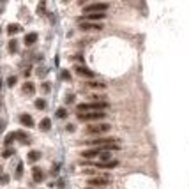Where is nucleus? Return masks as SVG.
Returning <instances> with one entry per match:
<instances>
[{"mask_svg":"<svg viewBox=\"0 0 189 189\" xmlns=\"http://www.w3.org/2000/svg\"><path fill=\"white\" fill-rule=\"evenodd\" d=\"M110 143H115V140L113 138H97V140H90V141H87V145H90V147H103V145H110Z\"/></svg>","mask_w":189,"mask_h":189,"instance_id":"nucleus-6","label":"nucleus"},{"mask_svg":"<svg viewBox=\"0 0 189 189\" xmlns=\"http://www.w3.org/2000/svg\"><path fill=\"white\" fill-rule=\"evenodd\" d=\"M14 140H18V136H16V133H9V134L5 136V140H4V143H5V145L9 147V145L12 143V141H14Z\"/></svg>","mask_w":189,"mask_h":189,"instance_id":"nucleus-17","label":"nucleus"},{"mask_svg":"<svg viewBox=\"0 0 189 189\" xmlns=\"http://www.w3.org/2000/svg\"><path fill=\"white\" fill-rule=\"evenodd\" d=\"M34 104H35V108H37V110H44V108H46V101H44V99H35V103H34Z\"/></svg>","mask_w":189,"mask_h":189,"instance_id":"nucleus-19","label":"nucleus"},{"mask_svg":"<svg viewBox=\"0 0 189 189\" xmlns=\"http://www.w3.org/2000/svg\"><path fill=\"white\" fill-rule=\"evenodd\" d=\"M44 11V2H41L39 5H37V12H42Z\"/></svg>","mask_w":189,"mask_h":189,"instance_id":"nucleus-28","label":"nucleus"},{"mask_svg":"<svg viewBox=\"0 0 189 189\" xmlns=\"http://www.w3.org/2000/svg\"><path fill=\"white\" fill-rule=\"evenodd\" d=\"M108 108L106 101H94V103H81L78 104V111L83 113V111H103Z\"/></svg>","mask_w":189,"mask_h":189,"instance_id":"nucleus-2","label":"nucleus"},{"mask_svg":"<svg viewBox=\"0 0 189 189\" xmlns=\"http://www.w3.org/2000/svg\"><path fill=\"white\" fill-rule=\"evenodd\" d=\"M11 156H14V148L7 147V148H5V150H4V158H5V159H9Z\"/></svg>","mask_w":189,"mask_h":189,"instance_id":"nucleus-21","label":"nucleus"},{"mask_svg":"<svg viewBox=\"0 0 189 189\" xmlns=\"http://www.w3.org/2000/svg\"><path fill=\"white\" fill-rule=\"evenodd\" d=\"M106 18V14L104 12H97V14H85V16H81L80 18V23L81 21H90V23H97V21H101V20H104Z\"/></svg>","mask_w":189,"mask_h":189,"instance_id":"nucleus-7","label":"nucleus"},{"mask_svg":"<svg viewBox=\"0 0 189 189\" xmlns=\"http://www.w3.org/2000/svg\"><path fill=\"white\" fill-rule=\"evenodd\" d=\"M21 28H20V25H16V23H12V25H9V28H7V32H9L11 35L12 34H16V32H20Z\"/></svg>","mask_w":189,"mask_h":189,"instance_id":"nucleus-20","label":"nucleus"},{"mask_svg":"<svg viewBox=\"0 0 189 189\" xmlns=\"http://www.w3.org/2000/svg\"><path fill=\"white\" fill-rule=\"evenodd\" d=\"M39 127H41L42 131H50V129H51V120H50L48 117H44L41 120V124H39Z\"/></svg>","mask_w":189,"mask_h":189,"instance_id":"nucleus-15","label":"nucleus"},{"mask_svg":"<svg viewBox=\"0 0 189 189\" xmlns=\"http://www.w3.org/2000/svg\"><path fill=\"white\" fill-rule=\"evenodd\" d=\"M118 148H120V147H118L117 143H110V145H103V147L88 148V150H85L81 156H83L85 159H90V158H94V156H99V158H101L104 152H111V150H118Z\"/></svg>","mask_w":189,"mask_h":189,"instance_id":"nucleus-1","label":"nucleus"},{"mask_svg":"<svg viewBox=\"0 0 189 189\" xmlns=\"http://www.w3.org/2000/svg\"><path fill=\"white\" fill-rule=\"evenodd\" d=\"M42 90L48 94V92H50V83H42Z\"/></svg>","mask_w":189,"mask_h":189,"instance_id":"nucleus-26","label":"nucleus"},{"mask_svg":"<svg viewBox=\"0 0 189 189\" xmlns=\"http://www.w3.org/2000/svg\"><path fill=\"white\" fill-rule=\"evenodd\" d=\"M106 113L103 111H92V113H78V118L80 120H83V122H90V120H101V118H104Z\"/></svg>","mask_w":189,"mask_h":189,"instance_id":"nucleus-4","label":"nucleus"},{"mask_svg":"<svg viewBox=\"0 0 189 189\" xmlns=\"http://www.w3.org/2000/svg\"><path fill=\"white\" fill-rule=\"evenodd\" d=\"M76 73L80 74V76H87V78H94V73L88 69V67H85V65H76Z\"/></svg>","mask_w":189,"mask_h":189,"instance_id":"nucleus-10","label":"nucleus"},{"mask_svg":"<svg viewBox=\"0 0 189 189\" xmlns=\"http://www.w3.org/2000/svg\"><path fill=\"white\" fill-rule=\"evenodd\" d=\"M65 129H67V131H69V133H73V131H74V126H73V124H69V126L65 127Z\"/></svg>","mask_w":189,"mask_h":189,"instance_id":"nucleus-30","label":"nucleus"},{"mask_svg":"<svg viewBox=\"0 0 189 189\" xmlns=\"http://www.w3.org/2000/svg\"><path fill=\"white\" fill-rule=\"evenodd\" d=\"M108 131H110L108 124H95V126L87 127V134H103V133H108Z\"/></svg>","mask_w":189,"mask_h":189,"instance_id":"nucleus-5","label":"nucleus"},{"mask_svg":"<svg viewBox=\"0 0 189 189\" xmlns=\"http://www.w3.org/2000/svg\"><path fill=\"white\" fill-rule=\"evenodd\" d=\"M23 92H25V94H34L35 88H34V85H32L30 81H27V83L23 85Z\"/></svg>","mask_w":189,"mask_h":189,"instance_id":"nucleus-18","label":"nucleus"},{"mask_svg":"<svg viewBox=\"0 0 189 189\" xmlns=\"http://www.w3.org/2000/svg\"><path fill=\"white\" fill-rule=\"evenodd\" d=\"M32 177H34L35 182H41V180L44 179V173H42V170L39 168V166H34V168H32Z\"/></svg>","mask_w":189,"mask_h":189,"instance_id":"nucleus-11","label":"nucleus"},{"mask_svg":"<svg viewBox=\"0 0 189 189\" xmlns=\"http://www.w3.org/2000/svg\"><path fill=\"white\" fill-rule=\"evenodd\" d=\"M16 50H18V44H16V39H14V41L9 42V51H16Z\"/></svg>","mask_w":189,"mask_h":189,"instance_id":"nucleus-25","label":"nucleus"},{"mask_svg":"<svg viewBox=\"0 0 189 189\" xmlns=\"http://www.w3.org/2000/svg\"><path fill=\"white\" fill-rule=\"evenodd\" d=\"M35 41H37V34H35V32H30V34L25 35V44H27V46H32Z\"/></svg>","mask_w":189,"mask_h":189,"instance_id":"nucleus-14","label":"nucleus"},{"mask_svg":"<svg viewBox=\"0 0 189 189\" xmlns=\"http://www.w3.org/2000/svg\"><path fill=\"white\" fill-rule=\"evenodd\" d=\"M57 117H58V118H65V117H67L65 108H58V110H57Z\"/></svg>","mask_w":189,"mask_h":189,"instance_id":"nucleus-22","label":"nucleus"},{"mask_svg":"<svg viewBox=\"0 0 189 189\" xmlns=\"http://www.w3.org/2000/svg\"><path fill=\"white\" fill-rule=\"evenodd\" d=\"M23 175V163H18V168H16V179H20Z\"/></svg>","mask_w":189,"mask_h":189,"instance_id":"nucleus-23","label":"nucleus"},{"mask_svg":"<svg viewBox=\"0 0 189 189\" xmlns=\"http://www.w3.org/2000/svg\"><path fill=\"white\" fill-rule=\"evenodd\" d=\"M110 177L108 175H97V177H92V179L88 180V184L90 186H108L110 184Z\"/></svg>","mask_w":189,"mask_h":189,"instance_id":"nucleus-8","label":"nucleus"},{"mask_svg":"<svg viewBox=\"0 0 189 189\" xmlns=\"http://www.w3.org/2000/svg\"><path fill=\"white\" fill-rule=\"evenodd\" d=\"M80 28H81V30H101V28H103V25H101V23L81 21V23H80Z\"/></svg>","mask_w":189,"mask_h":189,"instance_id":"nucleus-9","label":"nucleus"},{"mask_svg":"<svg viewBox=\"0 0 189 189\" xmlns=\"http://www.w3.org/2000/svg\"><path fill=\"white\" fill-rule=\"evenodd\" d=\"M73 101H74V97H73V95H67V99H65V103L69 104V103H73Z\"/></svg>","mask_w":189,"mask_h":189,"instance_id":"nucleus-29","label":"nucleus"},{"mask_svg":"<svg viewBox=\"0 0 189 189\" xmlns=\"http://www.w3.org/2000/svg\"><path fill=\"white\" fill-rule=\"evenodd\" d=\"M16 81H18V78H16V76H9V78H7V85H9V87H14V85H16Z\"/></svg>","mask_w":189,"mask_h":189,"instance_id":"nucleus-24","label":"nucleus"},{"mask_svg":"<svg viewBox=\"0 0 189 189\" xmlns=\"http://www.w3.org/2000/svg\"><path fill=\"white\" fill-rule=\"evenodd\" d=\"M117 164H118V161H115V159H111V161H104V163H103V161H99V163H97V168H115Z\"/></svg>","mask_w":189,"mask_h":189,"instance_id":"nucleus-13","label":"nucleus"},{"mask_svg":"<svg viewBox=\"0 0 189 189\" xmlns=\"http://www.w3.org/2000/svg\"><path fill=\"white\" fill-rule=\"evenodd\" d=\"M20 122H21L25 127H32V126H34V118H32L30 115H27V113L20 115Z\"/></svg>","mask_w":189,"mask_h":189,"instance_id":"nucleus-12","label":"nucleus"},{"mask_svg":"<svg viewBox=\"0 0 189 189\" xmlns=\"http://www.w3.org/2000/svg\"><path fill=\"white\" fill-rule=\"evenodd\" d=\"M110 5L104 2H99V4H88L83 7V14H97V12H104Z\"/></svg>","mask_w":189,"mask_h":189,"instance_id":"nucleus-3","label":"nucleus"},{"mask_svg":"<svg viewBox=\"0 0 189 189\" xmlns=\"http://www.w3.org/2000/svg\"><path fill=\"white\" fill-rule=\"evenodd\" d=\"M62 78H64V80H69V78H71L69 71H64V73H62Z\"/></svg>","mask_w":189,"mask_h":189,"instance_id":"nucleus-27","label":"nucleus"},{"mask_svg":"<svg viewBox=\"0 0 189 189\" xmlns=\"http://www.w3.org/2000/svg\"><path fill=\"white\" fill-rule=\"evenodd\" d=\"M39 158H41V154L37 150H30L28 152V163H35V161H39Z\"/></svg>","mask_w":189,"mask_h":189,"instance_id":"nucleus-16","label":"nucleus"}]
</instances>
